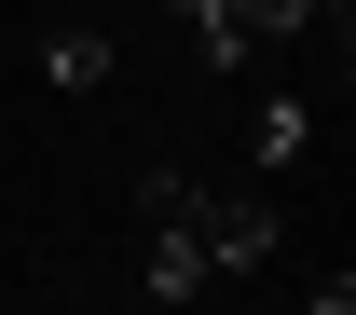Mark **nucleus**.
Segmentation results:
<instances>
[{"mask_svg":"<svg viewBox=\"0 0 356 315\" xmlns=\"http://www.w3.org/2000/svg\"><path fill=\"white\" fill-rule=\"evenodd\" d=\"M137 274H151V302H192L206 274H247V261H274V192L261 179H192V165H151L137 179Z\"/></svg>","mask_w":356,"mask_h":315,"instance_id":"f257e3e1","label":"nucleus"},{"mask_svg":"<svg viewBox=\"0 0 356 315\" xmlns=\"http://www.w3.org/2000/svg\"><path fill=\"white\" fill-rule=\"evenodd\" d=\"M302 137H315V124H302V96H274V110H261V137H247V151H261V165H302Z\"/></svg>","mask_w":356,"mask_h":315,"instance_id":"7ed1b4c3","label":"nucleus"},{"mask_svg":"<svg viewBox=\"0 0 356 315\" xmlns=\"http://www.w3.org/2000/svg\"><path fill=\"white\" fill-rule=\"evenodd\" d=\"M192 28H206V55L220 69H247V55H274L288 28H315V0H178Z\"/></svg>","mask_w":356,"mask_h":315,"instance_id":"f03ea898","label":"nucleus"},{"mask_svg":"<svg viewBox=\"0 0 356 315\" xmlns=\"http://www.w3.org/2000/svg\"><path fill=\"white\" fill-rule=\"evenodd\" d=\"M329 14H343V0H329Z\"/></svg>","mask_w":356,"mask_h":315,"instance_id":"39448f33","label":"nucleus"},{"mask_svg":"<svg viewBox=\"0 0 356 315\" xmlns=\"http://www.w3.org/2000/svg\"><path fill=\"white\" fill-rule=\"evenodd\" d=\"M55 83L96 96V83H110V42H96V28H69V42H55Z\"/></svg>","mask_w":356,"mask_h":315,"instance_id":"20e7f679","label":"nucleus"}]
</instances>
